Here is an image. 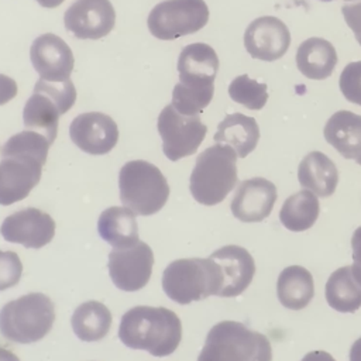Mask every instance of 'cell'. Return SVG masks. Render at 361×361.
Returning a JSON list of instances; mask_svg holds the SVG:
<instances>
[{"mask_svg":"<svg viewBox=\"0 0 361 361\" xmlns=\"http://www.w3.org/2000/svg\"><path fill=\"white\" fill-rule=\"evenodd\" d=\"M350 1H353V0H345V3H350Z\"/></svg>","mask_w":361,"mask_h":361,"instance_id":"cell-39","label":"cell"},{"mask_svg":"<svg viewBox=\"0 0 361 361\" xmlns=\"http://www.w3.org/2000/svg\"><path fill=\"white\" fill-rule=\"evenodd\" d=\"M17 83L13 78L0 73V106L13 100L17 94Z\"/></svg>","mask_w":361,"mask_h":361,"instance_id":"cell-35","label":"cell"},{"mask_svg":"<svg viewBox=\"0 0 361 361\" xmlns=\"http://www.w3.org/2000/svg\"><path fill=\"white\" fill-rule=\"evenodd\" d=\"M322 1H331V0H322Z\"/></svg>","mask_w":361,"mask_h":361,"instance_id":"cell-40","label":"cell"},{"mask_svg":"<svg viewBox=\"0 0 361 361\" xmlns=\"http://www.w3.org/2000/svg\"><path fill=\"white\" fill-rule=\"evenodd\" d=\"M100 237L113 248H127L140 241L135 213L127 207H109L97 221Z\"/></svg>","mask_w":361,"mask_h":361,"instance_id":"cell-24","label":"cell"},{"mask_svg":"<svg viewBox=\"0 0 361 361\" xmlns=\"http://www.w3.org/2000/svg\"><path fill=\"white\" fill-rule=\"evenodd\" d=\"M152 265V250L144 241L127 248H113L109 254V275L113 283L126 292L144 288L151 278Z\"/></svg>","mask_w":361,"mask_h":361,"instance_id":"cell-10","label":"cell"},{"mask_svg":"<svg viewBox=\"0 0 361 361\" xmlns=\"http://www.w3.org/2000/svg\"><path fill=\"white\" fill-rule=\"evenodd\" d=\"M219 71L216 51L204 44L195 42L186 45L178 59L179 82L202 89H214V79Z\"/></svg>","mask_w":361,"mask_h":361,"instance_id":"cell-19","label":"cell"},{"mask_svg":"<svg viewBox=\"0 0 361 361\" xmlns=\"http://www.w3.org/2000/svg\"><path fill=\"white\" fill-rule=\"evenodd\" d=\"M69 135L73 144L90 155L110 152L118 141L116 121L99 111H89L76 116L69 126Z\"/></svg>","mask_w":361,"mask_h":361,"instance_id":"cell-14","label":"cell"},{"mask_svg":"<svg viewBox=\"0 0 361 361\" xmlns=\"http://www.w3.org/2000/svg\"><path fill=\"white\" fill-rule=\"evenodd\" d=\"M30 58L39 79L48 82L68 80L75 65L69 45L61 37L51 32L41 34L34 39Z\"/></svg>","mask_w":361,"mask_h":361,"instance_id":"cell-16","label":"cell"},{"mask_svg":"<svg viewBox=\"0 0 361 361\" xmlns=\"http://www.w3.org/2000/svg\"><path fill=\"white\" fill-rule=\"evenodd\" d=\"M207 21L204 0H164L149 11L147 24L155 38L171 41L202 30Z\"/></svg>","mask_w":361,"mask_h":361,"instance_id":"cell-8","label":"cell"},{"mask_svg":"<svg viewBox=\"0 0 361 361\" xmlns=\"http://www.w3.org/2000/svg\"><path fill=\"white\" fill-rule=\"evenodd\" d=\"M75 100L76 89L71 79L65 82L38 79L23 110L25 128L44 134L52 144L56 138L59 116L69 111Z\"/></svg>","mask_w":361,"mask_h":361,"instance_id":"cell-7","label":"cell"},{"mask_svg":"<svg viewBox=\"0 0 361 361\" xmlns=\"http://www.w3.org/2000/svg\"><path fill=\"white\" fill-rule=\"evenodd\" d=\"M3 238L27 248H41L55 235L54 219L35 207L21 209L7 216L0 227Z\"/></svg>","mask_w":361,"mask_h":361,"instance_id":"cell-13","label":"cell"},{"mask_svg":"<svg viewBox=\"0 0 361 361\" xmlns=\"http://www.w3.org/2000/svg\"><path fill=\"white\" fill-rule=\"evenodd\" d=\"M329 306L340 313H353L361 307V283L351 267L336 269L327 279L324 289Z\"/></svg>","mask_w":361,"mask_h":361,"instance_id":"cell-26","label":"cell"},{"mask_svg":"<svg viewBox=\"0 0 361 361\" xmlns=\"http://www.w3.org/2000/svg\"><path fill=\"white\" fill-rule=\"evenodd\" d=\"M350 361H361V337L350 348Z\"/></svg>","mask_w":361,"mask_h":361,"instance_id":"cell-37","label":"cell"},{"mask_svg":"<svg viewBox=\"0 0 361 361\" xmlns=\"http://www.w3.org/2000/svg\"><path fill=\"white\" fill-rule=\"evenodd\" d=\"M54 320V302L44 293L32 292L1 307L0 333L13 343L31 344L49 333Z\"/></svg>","mask_w":361,"mask_h":361,"instance_id":"cell-5","label":"cell"},{"mask_svg":"<svg viewBox=\"0 0 361 361\" xmlns=\"http://www.w3.org/2000/svg\"><path fill=\"white\" fill-rule=\"evenodd\" d=\"M228 96L250 110H261L268 100L267 85L251 79L248 75H240L231 80Z\"/></svg>","mask_w":361,"mask_h":361,"instance_id":"cell-29","label":"cell"},{"mask_svg":"<svg viewBox=\"0 0 361 361\" xmlns=\"http://www.w3.org/2000/svg\"><path fill=\"white\" fill-rule=\"evenodd\" d=\"M336 65V48L324 38H307L298 48L296 66L300 73L309 79H327L329 76H331Z\"/></svg>","mask_w":361,"mask_h":361,"instance_id":"cell-22","label":"cell"},{"mask_svg":"<svg viewBox=\"0 0 361 361\" xmlns=\"http://www.w3.org/2000/svg\"><path fill=\"white\" fill-rule=\"evenodd\" d=\"M298 179L303 189L312 190L316 196L329 197L338 183V171L326 154L312 151L300 161Z\"/></svg>","mask_w":361,"mask_h":361,"instance_id":"cell-21","label":"cell"},{"mask_svg":"<svg viewBox=\"0 0 361 361\" xmlns=\"http://www.w3.org/2000/svg\"><path fill=\"white\" fill-rule=\"evenodd\" d=\"M223 285L219 265L209 258H182L172 261L162 274V288L179 305L219 296Z\"/></svg>","mask_w":361,"mask_h":361,"instance_id":"cell-4","label":"cell"},{"mask_svg":"<svg viewBox=\"0 0 361 361\" xmlns=\"http://www.w3.org/2000/svg\"><path fill=\"white\" fill-rule=\"evenodd\" d=\"M65 28L79 39L106 37L116 23L110 0H75L63 16Z\"/></svg>","mask_w":361,"mask_h":361,"instance_id":"cell-12","label":"cell"},{"mask_svg":"<svg viewBox=\"0 0 361 361\" xmlns=\"http://www.w3.org/2000/svg\"><path fill=\"white\" fill-rule=\"evenodd\" d=\"M197 361H272V348L267 336L224 320L209 330Z\"/></svg>","mask_w":361,"mask_h":361,"instance_id":"cell-3","label":"cell"},{"mask_svg":"<svg viewBox=\"0 0 361 361\" xmlns=\"http://www.w3.org/2000/svg\"><path fill=\"white\" fill-rule=\"evenodd\" d=\"M319 212L320 204L316 195L303 189L283 202L279 210V220L290 231H305L316 223Z\"/></svg>","mask_w":361,"mask_h":361,"instance_id":"cell-28","label":"cell"},{"mask_svg":"<svg viewBox=\"0 0 361 361\" xmlns=\"http://www.w3.org/2000/svg\"><path fill=\"white\" fill-rule=\"evenodd\" d=\"M118 338L130 348L166 357L180 343L182 323L178 314L166 307L135 306L121 316Z\"/></svg>","mask_w":361,"mask_h":361,"instance_id":"cell-1","label":"cell"},{"mask_svg":"<svg viewBox=\"0 0 361 361\" xmlns=\"http://www.w3.org/2000/svg\"><path fill=\"white\" fill-rule=\"evenodd\" d=\"M258 140L259 128L255 118L241 113L227 114L219 124L214 134V141L217 144L231 147L240 158H245L250 152H252L258 144Z\"/></svg>","mask_w":361,"mask_h":361,"instance_id":"cell-23","label":"cell"},{"mask_svg":"<svg viewBox=\"0 0 361 361\" xmlns=\"http://www.w3.org/2000/svg\"><path fill=\"white\" fill-rule=\"evenodd\" d=\"M41 7H45V8H54V7H58L59 4H62L65 0H35Z\"/></svg>","mask_w":361,"mask_h":361,"instance_id":"cell-38","label":"cell"},{"mask_svg":"<svg viewBox=\"0 0 361 361\" xmlns=\"http://www.w3.org/2000/svg\"><path fill=\"white\" fill-rule=\"evenodd\" d=\"M237 152L224 144H214L200 152L190 173L189 188L193 199L214 206L237 185Z\"/></svg>","mask_w":361,"mask_h":361,"instance_id":"cell-2","label":"cell"},{"mask_svg":"<svg viewBox=\"0 0 361 361\" xmlns=\"http://www.w3.org/2000/svg\"><path fill=\"white\" fill-rule=\"evenodd\" d=\"M302 361H336V360H334L329 353L319 350V351H310V353H307V354L302 358Z\"/></svg>","mask_w":361,"mask_h":361,"instance_id":"cell-36","label":"cell"},{"mask_svg":"<svg viewBox=\"0 0 361 361\" xmlns=\"http://www.w3.org/2000/svg\"><path fill=\"white\" fill-rule=\"evenodd\" d=\"M244 45L252 58L272 62L286 54L290 45V32L282 20L262 16L247 27Z\"/></svg>","mask_w":361,"mask_h":361,"instance_id":"cell-15","label":"cell"},{"mask_svg":"<svg viewBox=\"0 0 361 361\" xmlns=\"http://www.w3.org/2000/svg\"><path fill=\"white\" fill-rule=\"evenodd\" d=\"M214 94V89L192 87L178 82L172 90V106L186 116H199V113L209 106Z\"/></svg>","mask_w":361,"mask_h":361,"instance_id":"cell-30","label":"cell"},{"mask_svg":"<svg viewBox=\"0 0 361 361\" xmlns=\"http://www.w3.org/2000/svg\"><path fill=\"white\" fill-rule=\"evenodd\" d=\"M120 200L124 207L140 216L159 212L168 200L169 186L158 166L135 159L124 164L118 173Z\"/></svg>","mask_w":361,"mask_h":361,"instance_id":"cell-6","label":"cell"},{"mask_svg":"<svg viewBox=\"0 0 361 361\" xmlns=\"http://www.w3.org/2000/svg\"><path fill=\"white\" fill-rule=\"evenodd\" d=\"M23 264L14 251L0 250V290L13 288L20 282Z\"/></svg>","mask_w":361,"mask_h":361,"instance_id":"cell-32","label":"cell"},{"mask_svg":"<svg viewBox=\"0 0 361 361\" xmlns=\"http://www.w3.org/2000/svg\"><path fill=\"white\" fill-rule=\"evenodd\" d=\"M219 265L223 285L219 296L233 298L243 293L255 274V262L251 254L240 245H224L210 254Z\"/></svg>","mask_w":361,"mask_h":361,"instance_id":"cell-18","label":"cell"},{"mask_svg":"<svg viewBox=\"0 0 361 361\" xmlns=\"http://www.w3.org/2000/svg\"><path fill=\"white\" fill-rule=\"evenodd\" d=\"M71 323L78 338L93 343L107 336L111 327V313L103 303L89 300L75 309Z\"/></svg>","mask_w":361,"mask_h":361,"instance_id":"cell-27","label":"cell"},{"mask_svg":"<svg viewBox=\"0 0 361 361\" xmlns=\"http://www.w3.org/2000/svg\"><path fill=\"white\" fill-rule=\"evenodd\" d=\"M338 85L343 96L348 102L361 106V61L345 65L340 75Z\"/></svg>","mask_w":361,"mask_h":361,"instance_id":"cell-31","label":"cell"},{"mask_svg":"<svg viewBox=\"0 0 361 361\" xmlns=\"http://www.w3.org/2000/svg\"><path fill=\"white\" fill-rule=\"evenodd\" d=\"M351 248H353V261H354L351 268H353L354 276L361 283V227H358L353 234Z\"/></svg>","mask_w":361,"mask_h":361,"instance_id":"cell-34","label":"cell"},{"mask_svg":"<svg viewBox=\"0 0 361 361\" xmlns=\"http://www.w3.org/2000/svg\"><path fill=\"white\" fill-rule=\"evenodd\" d=\"M157 127L162 138V151L171 161L195 154L207 133L199 116L180 114L172 104L161 110Z\"/></svg>","mask_w":361,"mask_h":361,"instance_id":"cell-9","label":"cell"},{"mask_svg":"<svg viewBox=\"0 0 361 361\" xmlns=\"http://www.w3.org/2000/svg\"><path fill=\"white\" fill-rule=\"evenodd\" d=\"M276 295L286 309L300 310L306 307L314 296L312 274L300 265L286 267L278 276Z\"/></svg>","mask_w":361,"mask_h":361,"instance_id":"cell-25","label":"cell"},{"mask_svg":"<svg viewBox=\"0 0 361 361\" xmlns=\"http://www.w3.org/2000/svg\"><path fill=\"white\" fill-rule=\"evenodd\" d=\"M341 11L347 25L353 30L355 39L361 45V0L357 3H344Z\"/></svg>","mask_w":361,"mask_h":361,"instance_id":"cell-33","label":"cell"},{"mask_svg":"<svg viewBox=\"0 0 361 361\" xmlns=\"http://www.w3.org/2000/svg\"><path fill=\"white\" fill-rule=\"evenodd\" d=\"M0 204L23 200L41 179L44 162L20 152H0Z\"/></svg>","mask_w":361,"mask_h":361,"instance_id":"cell-11","label":"cell"},{"mask_svg":"<svg viewBox=\"0 0 361 361\" xmlns=\"http://www.w3.org/2000/svg\"><path fill=\"white\" fill-rule=\"evenodd\" d=\"M276 188L265 178H251L243 180L231 200L233 216L244 223L265 220L276 202Z\"/></svg>","mask_w":361,"mask_h":361,"instance_id":"cell-17","label":"cell"},{"mask_svg":"<svg viewBox=\"0 0 361 361\" xmlns=\"http://www.w3.org/2000/svg\"><path fill=\"white\" fill-rule=\"evenodd\" d=\"M326 141L344 158L361 165V116L348 110L336 111L324 124Z\"/></svg>","mask_w":361,"mask_h":361,"instance_id":"cell-20","label":"cell"}]
</instances>
